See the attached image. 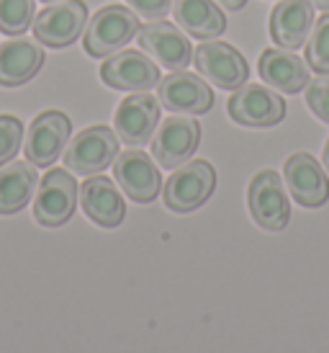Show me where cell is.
Returning a JSON list of instances; mask_svg holds the SVG:
<instances>
[{
  "mask_svg": "<svg viewBox=\"0 0 329 353\" xmlns=\"http://www.w3.org/2000/svg\"><path fill=\"white\" fill-rule=\"evenodd\" d=\"M44 3H54V0H44Z\"/></svg>",
  "mask_w": 329,
  "mask_h": 353,
  "instance_id": "cell-31",
  "label": "cell"
},
{
  "mask_svg": "<svg viewBox=\"0 0 329 353\" xmlns=\"http://www.w3.org/2000/svg\"><path fill=\"white\" fill-rule=\"evenodd\" d=\"M283 176L290 196L301 206H321L329 199V178L309 152H296L286 160Z\"/></svg>",
  "mask_w": 329,
  "mask_h": 353,
  "instance_id": "cell-17",
  "label": "cell"
},
{
  "mask_svg": "<svg viewBox=\"0 0 329 353\" xmlns=\"http://www.w3.org/2000/svg\"><path fill=\"white\" fill-rule=\"evenodd\" d=\"M306 103L321 121L329 124V75L311 80L309 90H306Z\"/></svg>",
  "mask_w": 329,
  "mask_h": 353,
  "instance_id": "cell-26",
  "label": "cell"
},
{
  "mask_svg": "<svg viewBox=\"0 0 329 353\" xmlns=\"http://www.w3.org/2000/svg\"><path fill=\"white\" fill-rule=\"evenodd\" d=\"M247 201H250V212L255 222L262 230L278 232L288 225L290 219V204L288 194L283 186L281 176L275 170H260L252 178L250 191H247Z\"/></svg>",
  "mask_w": 329,
  "mask_h": 353,
  "instance_id": "cell-7",
  "label": "cell"
},
{
  "mask_svg": "<svg viewBox=\"0 0 329 353\" xmlns=\"http://www.w3.org/2000/svg\"><path fill=\"white\" fill-rule=\"evenodd\" d=\"M36 19V0H0V31L21 37Z\"/></svg>",
  "mask_w": 329,
  "mask_h": 353,
  "instance_id": "cell-23",
  "label": "cell"
},
{
  "mask_svg": "<svg viewBox=\"0 0 329 353\" xmlns=\"http://www.w3.org/2000/svg\"><path fill=\"white\" fill-rule=\"evenodd\" d=\"M314 3V8L324 10V13H329V0H311Z\"/></svg>",
  "mask_w": 329,
  "mask_h": 353,
  "instance_id": "cell-29",
  "label": "cell"
},
{
  "mask_svg": "<svg viewBox=\"0 0 329 353\" xmlns=\"http://www.w3.org/2000/svg\"><path fill=\"white\" fill-rule=\"evenodd\" d=\"M114 176H116L118 186L124 188L126 196L136 204L155 201L160 188H162V178H160L155 160L142 150H126V152L116 155Z\"/></svg>",
  "mask_w": 329,
  "mask_h": 353,
  "instance_id": "cell-11",
  "label": "cell"
},
{
  "mask_svg": "<svg viewBox=\"0 0 329 353\" xmlns=\"http://www.w3.org/2000/svg\"><path fill=\"white\" fill-rule=\"evenodd\" d=\"M44 65V50L36 39L13 37L0 44V85L16 88L29 83Z\"/></svg>",
  "mask_w": 329,
  "mask_h": 353,
  "instance_id": "cell-18",
  "label": "cell"
},
{
  "mask_svg": "<svg viewBox=\"0 0 329 353\" xmlns=\"http://www.w3.org/2000/svg\"><path fill=\"white\" fill-rule=\"evenodd\" d=\"M201 142V124L193 117H167L152 137V155L162 168L183 165Z\"/></svg>",
  "mask_w": 329,
  "mask_h": 353,
  "instance_id": "cell-9",
  "label": "cell"
},
{
  "mask_svg": "<svg viewBox=\"0 0 329 353\" xmlns=\"http://www.w3.org/2000/svg\"><path fill=\"white\" fill-rule=\"evenodd\" d=\"M118 155V134L108 127H87L65 150V165L78 176H98Z\"/></svg>",
  "mask_w": 329,
  "mask_h": 353,
  "instance_id": "cell-2",
  "label": "cell"
},
{
  "mask_svg": "<svg viewBox=\"0 0 329 353\" xmlns=\"http://www.w3.org/2000/svg\"><path fill=\"white\" fill-rule=\"evenodd\" d=\"M229 117L242 127H273L286 117V101L260 83H244L229 99Z\"/></svg>",
  "mask_w": 329,
  "mask_h": 353,
  "instance_id": "cell-8",
  "label": "cell"
},
{
  "mask_svg": "<svg viewBox=\"0 0 329 353\" xmlns=\"http://www.w3.org/2000/svg\"><path fill=\"white\" fill-rule=\"evenodd\" d=\"M100 78L116 90H149L160 83V68L136 50H121L100 68Z\"/></svg>",
  "mask_w": 329,
  "mask_h": 353,
  "instance_id": "cell-14",
  "label": "cell"
},
{
  "mask_svg": "<svg viewBox=\"0 0 329 353\" xmlns=\"http://www.w3.org/2000/svg\"><path fill=\"white\" fill-rule=\"evenodd\" d=\"M80 204L85 214L100 227H118L126 216L124 196L106 176H90L80 188Z\"/></svg>",
  "mask_w": 329,
  "mask_h": 353,
  "instance_id": "cell-19",
  "label": "cell"
},
{
  "mask_svg": "<svg viewBox=\"0 0 329 353\" xmlns=\"http://www.w3.org/2000/svg\"><path fill=\"white\" fill-rule=\"evenodd\" d=\"M260 78L281 93H299L309 83V65L293 50H265L260 54Z\"/></svg>",
  "mask_w": 329,
  "mask_h": 353,
  "instance_id": "cell-20",
  "label": "cell"
},
{
  "mask_svg": "<svg viewBox=\"0 0 329 353\" xmlns=\"http://www.w3.org/2000/svg\"><path fill=\"white\" fill-rule=\"evenodd\" d=\"M139 47L155 57L164 70H185L193 62V47L183 31L167 21H152L136 34Z\"/></svg>",
  "mask_w": 329,
  "mask_h": 353,
  "instance_id": "cell-10",
  "label": "cell"
},
{
  "mask_svg": "<svg viewBox=\"0 0 329 353\" xmlns=\"http://www.w3.org/2000/svg\"><path fill=\"white\" fill-rule=\"evenodd\" d=\"M70 119L62 111H44L31 121L26 134V157L31 165L49 168L67 145L70 139Z\"/></svg>",
  "mask_w": 329,
  "mask_h": 353,
  "instance_id": "cell-13",
  "label": "cell"
},
{
  "mask_svg": "<svg viewBox=\"0 0 329 353\" xmlns=\"http://www.w3.org/2000/svg\"><path fill=\"white\" fill-rule=\"evenodd\" d=\"M157 121H160V99L142 90L118 103L114 127H116L118 139L136 148V145H145L152 139Z\"/></svg>",
  "mask_w": 329,
  "mask_h": 353,
  "instance_id": "cell-15",
  "label": "cell"
},
{
  "mask_svg": "<svg viewBox=\"0 0 329 353\" xmlns=\"http://www.w3.org/2000/svg\"><path fill=\"white\" fill-rule=\"evenodd\" d=\"M23 124L10 114H0V165L10 163L21 148Z\"/></svg>",
  "mask_w": 329,
  "mask_h": 353,
  "instance_id": "cell-25",
  "label": "cell"
},
{
  "mask_svg": "<svg viewBox=\"0 0 329 353\" xmlns=\"http://www.w3.org/2000/svg\"><path fill=\"white\" fill-rule=\"evenodd\" d=\"M160 106L180 114H206L213 106V93L204 78H198L188 70H175L157 83Z\"/></svg>",
  "mask_w": 329,
  "mask_h": 353,
  "instance_id": "cell-12",
  "label": "cell"
},
{
  "mask_svg": "<svg viewBox=\"0 0 329 353\" xmlns=\"http://www.w3.org/2000/svg\"><path fill=\"white\" fill-rule=\"evenodd\" d=\"M321 160H324V168H327V173H329V139H327V145H324V152H321Z\"/></svg>",
  "mask_w": 329,
  "mask_h": 353,
  "instance_id": "cell-30",
  "label": "cell"
},
{
  "mask_svg": "<svg viewBox=\"0 0 329 353\" xmlns=\"http://www.w3.org/2000/svg\"><path fill=\"white\" fill-rule=\"evenodd\" d=\"M173 16L188 37H198L204 41L222 37L226 29V16L213 0H175Z\"/></svg>",
  "mask_w": 329,
  "mask_h": 353,
  "instance_id": "cell-21",
  "label": "cell"
},
{
  "mask_svg": "<svg viewBox=\"0 0 329 353\" xmlns=\"http://www.w3.org/2000/svg\"><path fill=\"white\" fill-rule=\"evenodd\" d=\"M306 65L319 75H329V13L314 21L306 39Z\"/></svg>",
  "mask_w": 329,
  "mask_h": 353,
  "instance_id": "cell-24",
  "label": "cell"
},
{
  "mask_svg": "<svg viewBox=\"0 0 329 353\" xmlns=\"http://www.w3.org/2000/svg\"><path fill=\"white\" fill-rule=\"evenodd\" d=\"M36 165L16 160L0 168V214H16L29 204L36 191Z\"/></svg>",
  "mask_w": 329,
  "mask_h": 353,
  "instance_id": "cell-22",
  "label": "cell"
},
{
  "mask_svg": "<svg viewBox=\"0 0 329 353\" xmlns=\"http://www.w3.org/2000/svg\"><path fill=\"white\" fill-rule=\"evenodd\" d=\"M193 62H195V70L201 75H206L216 88L222 90H237L250 78L247 59L234 50L232 44H224V41H216V39L204 41L193 52Z\"/></svg>",
  "mask_w": 329,
  "mask_h": 353,
  "instance_id": "cell-5",
  "label": "cell"
},
{
  "mask_svg": "<svg viewBox=\"0 0 329 353\" xmlns=\"http://www.w3.org/2000/svg\"><path fill=\"white\" fill-rule=\"evenodd\" d=\"M219 6H224L226 10H240V8H244V3L247 0H216Z\"/></svg>",
  "mask_w": 329,
  "mask_h": 353,
  "instance_id": "cell-28",
  "label": "cell"
},
{
  "mask_svg": "<svg viewBox=\"0 0 329 353\" xmlns=\"http://www.w3.org/2000/svg\"><path fill=\"white\" fill-rule=\"evenodd\" d=\"M87 26V6L83 0H59L52 3L34 19V37L52 50L70 47L83 37Z\"/></svg>",
  "mask_w": 329,
  "mask_h": 353,
  "instance_id": "cell-3",
  "label": "cell"
},
{
  "mask_svg": "<svg viewBox=\"0 0 329 353\" xmlns=\"http://www.w3.org/2000/svg\"><path fill=\"white\" fill-rule=\"evenodd\" d=\"M78 206V183L62 168H52L47 176L41 178L39 194L34 201V216L44 227L65 225L70 216L75 214Z\"/></svg>",
  "mask_w": 329,
  "mask_h": 353,
  "instance_id": "cell-6",
  "label": "cell"
},
{
  "mask_svg": "<svg viewBox=\"0 0 329 353\" xmlns=\"http://www.w3.org/2000/svg\"><path fill=\"white\" fill-rule=\"evenodd\" d=\"M314 29V3L311 0H281L270 13V39L283 50L306 47Z\"/></svg>",
  "mask_w": 329,
  "mask_h": 353,
  "instance_id": "cell-16",
  "label": "cell"
},
{
  "mask_svg": "<svg viewBox=\"0 0 329 353\" xmlns=\"http://www.w3.org/2000/svg\"><path fill=\"white\" fill-rule=\"evenodd\" d=\"M126 3L136 16L152 21H160L162 16H167V10L173 6V0H126Z\"/></svg>",
  "mask_w": 329,
  "mask_h": 353,
  "instance_id": "cell-27",
  "label": "cell"
},
{
  "mask_svg": "<svg viewBox=\"0 0 329 353\" xmlns=\"http://www.w3.org/2000/svg\"><path fill=\"white\" fill-rule=\"evenodd\" d=\"M216 186L213 165L206 160H191L183 168H178L164 183V204L173 212H193L204 206Z\"/></svg>",
  "mask_w": 329,
  "mask_h": 353,
  "instance_id": "cell-4",
  "label": "cell"
},
{
  "mask_svg": "<svg viewBox=\"0 0 329 353\" xmlns=\"http://www.w3.org/2000/svg\"><path fill=\"white\" fill-rule=\"evenodd\" d=\"M139 16L124 6H106L87 21L83 44L90 57H111L139 34Z\"/></svg>",
  "mask_w": 329,
  "mask_h": 353,
  "instance_id": "cell-1",
  "label": "cell"
}]
</instances>
